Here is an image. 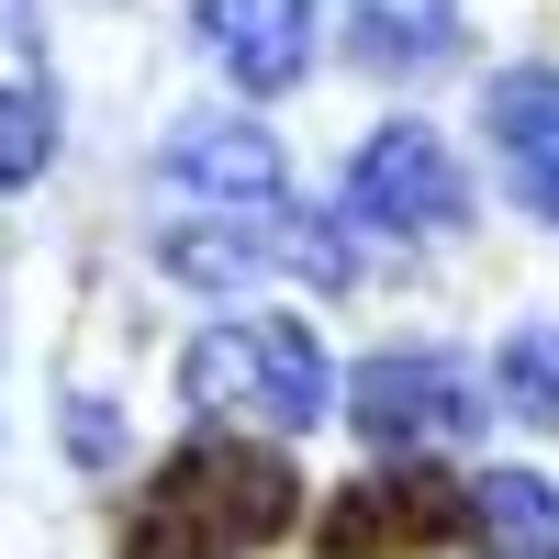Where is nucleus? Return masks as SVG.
<instances>
[{"instance_id": "obj_8", "label": "nucleus", "mask_w": 559, "mask_h": 559, "mask_svg": "<svg viewBox=\"0 0 559 559\" xmlns=\"http://www.w3.org/2000/svg\"><path fill=\"white\" fill-rule=\"evenodd\" d=\"M202 45L236 90H292L313 57V0H202Z\"/></svg>"}, {"instance_id": "obj_14", "label": "nucleus", "mask_w": 559, "mask_h": 559, "mask_svg": "<svg viewBox=\"0 0 559 559\" xmlns=\"http://www.w3.org/2000/svg\"><path fill=\"white\" fill-rule=\"evenodd\" d=\"M68 448L102 471V459H123V426H112V403H68Z\"/></svg>"}, {"instance_id": "obj_5", "label": "nucleus", "mask_w": 559, "mask_h": 559, "mask_svg": "<svg viewBox=\"0 0 559 559\" xmlns=\"http://www.w3.org/2000/svg\"><path fill=\"white\" fill-rule=\"evenodd\" d=\"M347 213L381 224V236H448L471 213V179H459V157L426 123H381L358 146V168H347Z\"/></svg>"}, {"instance_id": "obj_6", "label": "nucleus", "mask_w": 559, "mask_h": 559, "mask_svg": "<svg viewBox=\"0 0 559 559\" xmlns=\"http://www.w3.org/2000/svg\"><path fill=\"white\" fill-rule=\"evenodd\" d=\"M157 269L191 280V292H236V280H258V269H302V280L336 292L347 247L324 236V224H179V236L157 247Z\"/></svg>"}, {"instance_id": "obj_9", "label": "nucleus", "mask_w": 559, "mask_h": 559, "mask_svg": "<svg viewBox=\"0 0 559 559\" xmlns=\"http://www.w3.org/2000/svg\"><path fill=\"white\" fill-rule=\"evenodd\" d=\"M481 123H492V146H503V179L559 224V68H503L481 90Z\"/></svg>"}, {"instance_id": "obj_1", "label": "nucleus", "mask_w": 559, "mask_h": 559, "mask_svg": "<svg viewBox=\"0 0 559 559\" xmlns=\"http://www.w3.org/2000/svg\"><path fill=\"white\" fill-rule=\"evenodd\" d=\"M302 515V471L258 437H191L123 515V559H258Z\"/></svg>"}, {"instance_id": "obj_13", "label": "nucleus", "mask_w": 559, "mask_h": 559, "mask_svg": "<svg viewBox=\"0 0 559 559\" xmlns=\"http://www.w3.org/2000/svg\"><path fill=\"white\" fill-rule=\"evenodd\" d=\"M57 157V102L45 90H0V191H34Z\"/></svg>"}, {"instance_id": "obj_3", "label": "nucleus", "mask_w": 559, "mask_h": 559, "mask_svg": "<svg viewBox=\"0 0 559 559\" xmlns=\"http://www.w3.org/2000/svg\"><path fill=\"white\" fill-rule=\"evenodd\" d=\"M347 426L369 448H392V459H426L448 437H471L481 426V392H471V369L437 358V347H392V358H369L358 381H347Z\"/></svg>"}, {"instance_id": "obj_4", "label": "nucleus", "mask_w": 559, "mask_h": 559, "mask_svg": "<svg viewBox=\"0 0 559 559\" xmlns=\"http://www.w3.org/2000/svg\"><path fill=\"white\" fill-rule=\"evenodd\" d=\"M448 537H459V492L437 471H414V459L347 481V492H324V515H313V548L324 559H426Z\"/></svg>"}, {"instance_id": "obj_7", "label": "nucleus", "mask_w": 559, "mask_h": 559, "mask_svg": "<svg viewBox=\"0 0 559 559\" xmlns=\"http://www.w3.org/2000/svg\"><path fill=\"white\" fill-rule=\"evenodd\" d=\"M168 191H202V202H224V213H269L280 202V146L258 123H236V112H191L168 134Z\"/></svg>"}, {"instance_id": "obj_12", "label": "nucleus", "mask_w": 559, "mask_h": 559, "mask_svg": "<svg viewBox=\"0 0 559 559\" xmlns=\"http://www.w3.org/2000/svg\"><path fill=\"white\" fill-rule=\"evenodd\" d=\"M492 381H503V403H515L526 426H559V324H515Z\"/></svg>"}, {"instance_id": "obj_11", "label": "nucleus", "mask_w": 559, "mask_h": 559, "mask_svg": "<svg viewBox=\"0 0 559 559\" xmlns=\"http://www.w3.org/2000/svg\"><path fill=\"white\" fill-rule=\"evenodd\" d=\"M448 34H459V0H347V45L369 68H426L448 57Z\"/></svg>"}, {"instance_id": "obj_2", "label": "nucleus", "mask_w": 559, "mask_h": 559, "mask_svg": "<svg viewBox=\"0 0 559 559\" xmlns=\"http://www.w3.org/2000/svg\"><path fill=\"white\" fill-rule=\"evenodd\" d=\"M179 392L202 414H269V426H324V336L302 313H247L179 358Z\"/></svg>"}, {"instance_id": "obj_10", "label": "nucleus", "mask_w": 559, "mask_h": 559, "mask_svg": "<svg viewBox=\"0 0 559 559\" xmlns=\"http://www.w3.org/2000/svg\"><path fill=\"white\" fill-rule=\"evenodd\" d=\"M459 526L481 537V559H559V492L537 471H481L459 492Z\"/></svg>"}]
</instances>
